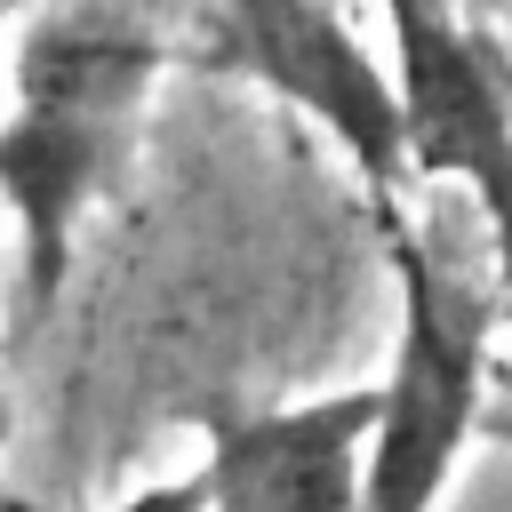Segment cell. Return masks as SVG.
Instances as JSON below:
<instances>
[{
  "label": "cell",
  "mask_w": 512,
  "mask_h": 512,
  "mask_svg": "<svg viewBox=\"0 0 512 512\" xmlns=\"http://www.w3.org/2000/svg\"><path fill=\"white\" fill-rule=\"evenodd\" d=\"M392 240H400V352H392V376L376 384L360 512H432L480 416L488 296L472 288V272L448 256L440 232L392 224Z\"/></svg>",
  "instance_id": "cell-1"
},
{
  "label": "cell",
  "mask_w": 512,
  "mask_h": 512,
  "mask_svg": "<svg viewBox=\"0 0 512 512\" xmlns=\"http://www.w3.org/2000/svg\"><path fill=\"white\" fill-rule=\"evenodd\" d=\"M392 8V112L400 152L424 176H456L512 272V96L488 40L456 16V0H384Z\"/></svg>",
  "instance_id": "cell-2"
},
{
  "label": "cell",
  "mask_w": 512,
  "mask_h": 512,
  "mask_svg": "<svg viewBox=\"0 0 512 512\" xmlns=\"http://www.w3.org/2000/svg\"><path fill=\"white\" fill-rule=\"evenodd\" d=\"M224 64L264 80L280 104L312 112L344 144V160L368 176V192L392 208V184L408 168L392 80L344 32L336 8H320V0H224Z\"/></svg>",
  "instance_id": "cell-3"
},
{
  "label": "cell",
  "mask_w": 512,
  "mask_h": 512,
  "mask_svg": "<svg viewBox=\"0 0 512 512\" xmlns=\"http://www.w3.org/2000/svg\"><path fill=\"white\" fill-rule=\"evenodd\" d=\"M368 424H376V384L232 424L200 464L208 512H360Z\"/></svg>",
  "instance_id": "cell-4"
},
{
  "label": "cell",
  "mask_w": 512,
  "mask_h": 512,
  "mask_svg": "<svg viewBox=\"0 0 512 512\" xmlns=\"http://www.w3.org/2000/svg\"><path fill=\"white\" fill-rule=\"evenodd\" d=\"M104 160H112V136H96L80 120L16 112L0 128V200H8L16 232H24V288H32V304H48L64 288L72 224H80Z\"/></svg>",
  "instance_id": "cell-5"
},
{
  "label": "cell",
  "mask_w": 512,
  "mask_h": 512,
  "mask_svg": "<svg viewBox=\"0 0 512 512\" xmlns=\"http://www.w3.org/2000/svg\"><path fill=\"white\" fill-rule=\"evenodd\" d=\"M152 40L96 24V16H48L24 48H16V112H48V120H80L96 136H112L144 80H152Z\"/></svg>",
  "instance_id": "cell-6"
},
{
  "label": "cell",
  "mask_w": 512,
  "mask_h": 512,
  "mask_svg": "<svg viewBox=\"0 0 512 512\" xmlns=\"http://www.w3.org/2000/svg\"><path fill=\"white\" fill-rule=\"evenodd\" d=\"M112 512H208V472L192 464V472H176V480H152V488L120 496Z\"/></svg>",
  "instance_id": "cell-7"
},
{
  "label": "cell",
  "mask_w": 512,
  "mask_h": 512,
  "mask_svg": "<svg viewBox=\"0 0 512 512\" xmlns=\"http://www.w3.org/2000/svg\"><path fill=\"white\" fill-rule=\"evenodd\" d=\"M0 448H8V384H0Z\"/></svg>",
  "instance_id": "cell-8"
}]
</instances>
